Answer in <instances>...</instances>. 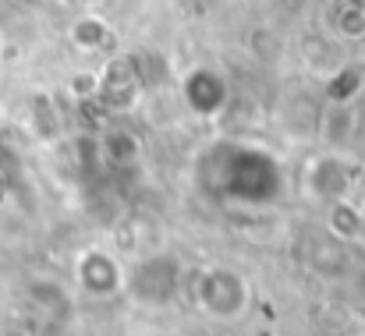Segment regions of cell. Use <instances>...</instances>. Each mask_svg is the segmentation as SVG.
I'll return each mask as SVG.
<instances>
[{"instance_id": "cell-2", "label": "cell", "mask_w": 365, "mask_h": 336, "mask_svg": "<svg viewBox=\"0 0 365 336\" xmlns=\"http://www.w3.org/2000/svg\"><path fill=\"white\" fill-rule=\"evenodd\" d=\"M181 287V262L170 251L145 255L124 273V290L142 305H167Z\"/></svg>"}, {"instance_id": "cell-11", "label": "cell", "mask_w": 365, "mask_h": 336, "mask_svg": "<svg viewBox=\"0 0 365 336\" xmlns=\"http://www.w3.org/2000/svg\"><path fill=\"white\" fill-rule=\"evenodd\" d=\"M245 46H248V50H252V57H255V61H262V64H273V61H280V53H284L280 39H277L273 32H266V28L248 32Z\"/></svg>"}, {"instance_id": "cell-10", "label": "cell", "mask_w": 365, "mask_h": 336, "mask_svg": "<svg viewBox=\"0 0 365 336\" xmlns=\"http://www.w3.org/2000/svg\"><path fill=\"white\" fill-rule=\"evenodd\" d=\"M334 32L341 39H359V36H365V7L359 0H341L334 7Z\"/></svg>"}, {"instance_id": "cell-12", "label": "cell", "mask_w": 365, "mask_h": 336, "mask_svg": "<svg viewBox=\"0 0 365 336\" xmlns=\"http://www.w3.org/2000/svg\"><path fill=\"white\" fill-rule=\"evenodd\" d=\"M351 336H365V330H359V333H351Z\"/></svg>"}, {"instance_id": "cell-3", "label": "cell", "mask_w": 365, "mask_h": 336, "mask_svg": "<svg viewBox=\"0 0 365 336\" xmlns=\"http://www.w3.org/2000/svg\"><path fill=\"white\" fill-rule=\"evenodd\" d=\"M181 96H185V107L195 117H217L227 110V78L220 71L199 64V68L185 71Z\"/></svg>"}, {"instance_id": "cell-7", "label": "cell", "mask_w": 365, "mask_h": 336, "mask_svg": "<svg viewBox=\"0 0 365 336\" xmlns=\"http://www.w3.org/2000/svg\"><path fill=\"white\" fill-rule=\"evenodd\" d=\"M138 61L135 57H114L103 75H100V96L118 103V107H128L135 96H138Z\"/></svg>"}, {"instance_id": "cell-5", "label": "cell", "mask_w": 365, "mask_h": 336, "mask_svg": "<svg viewBox=\"0 0 365 336\" xmlns=\"http://www.w3.org/2000/svg\"><path fill=\"white\" fill-rule=\"evenodd\" d=\"M305 191L319 202H341L351 191V170L341 152H327L309 163L305 170Z\"/></svg>"}, {"instance_id": "cell-1", "label": "cell", "mask_w": 365, "mask_h": 336, "mask_svg": "<svg viewBox=\"0 0 365 336\" xmlns=\"http://www.w3.org/2000/svg\"><path fill=\"white\" fill-rule=\"evenodd\" d=\"M192 298H195L202 315L220 319V322H235L252 305V283L245 273L231 269V266H206L192 280Z\"/></svg>"}, {"instance_id": "cell-9", "label": "cell", "mask_w": 365, "mask_h": 336, "mask_svg": "<svg viewBox=\"0 0 365 336\" xmlns=\"http://www.w3.org/2000/svg\"><path fill=\"white\" fill-rule=\"evenodd\" d=\"M71 43L82 50V53H100L107 43H110V25L96 14H86L71 25Z\"/></svg>"}, {"instance_id": "cell-4", "label": "cell", "mask_w": 365, "mask_h": 336, "mask_svg": "<svg viewBox=\"0 0 365 336\" xmlns=\"http://www.w3.org/2000/svg\"><path fill=\"white\" fill-rule=\"evenodd\" d=\"M75 280L89 298H114L124 290V269L118 258H110L100 248H86L75 258Z\"/></svg>"}, {"instance_id": "cell-6", "label": "cell", "mask_w": 365, "mask_h": 336, "mask_svg": "<svg viewBox=\"0 0 365 336\" xmlns=\"http://www.w3.org/2000/svg\"><path fill=\"white\" fill-rule=\"evenodd\" d=\"M359 131V113H355V100H334L330 107H323L316 117V135L330 152H341Z\"/></svg>"}, {"instance_id": "cell-8", "label": "cell", "mask_w": 365, "mask_h": 336, "mask_svg": "<svg viewBox=\"0 0 365 336\" xmlns=\"http://www.w3.org/2000/svg\"><path fill=\"white\" fill-rule=\"evenodd\" d=\"M100 156H103V163H110L118 170L135 167L138 156H142V138L128 127H110V131L100 135Z\"/></svg>"}]
</instances>
